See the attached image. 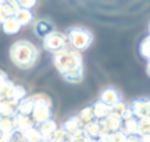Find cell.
<instances>
[{
	"mask_svg": "<svg viewBox=\"0 0 150 142\" xmlns=\"http://www.w3.org/2000/svg\"><path fill=\"white\" fill-rule=\"evenodd\" d=\"M53 64L59 75L69 84H80L84 78V64L81 53L66 48L53 57Z\"/></svg>",
	"mask_w": 150,
	"mask_h": 142,
	"instance_id": "1",
	"label": "cell"
},
{
	"mask_svg": "<svg viewBox=\"0 0 150 142\" xmlns=\"http://www.w3.org/2000/svg\"><path fill=\"white\" fill-rule=\"evenodd\" d=\"M9 56L12 63L19 69H30L35 64L38 59V48L31 41L18 40L11 45Z\"/></svg>",
	"mask_w": 150,
	"mask_h": 142,
	"instance_id": "2",
	"label": "cell"
},
{
	"mask_svg": "<svg viewBox=\"0 0 150 142\" xmlns=\"http://www.w3.org/2000/svg\"><path fill=\"white\" fill-rule=\"evenodd\" d=\"M66 37H68V44L72 47V50L78 53L87 50L93 43V34L86 28H71Z\"/></svg>",
	"mask_w": 150,
	"mask_h": 142,
	"instance_id": "3",
	"label": "cell"
},
{
	"mask_svg": "<svg viewBox=\"0 0 150 142\" xmlns=\"http://www.w3.org/2000/svg\"><path fill=\"white\" fill-rule=\"evenodd\" d=\"M43 47L47 51H52L54 54L59 53V51H63V50L68 48V37L63 32L54 31L43 40Z\"/></svg>",
	"mask_w": 150,
	"mask_h": 142,
	"instance_id": "4",
	"label": "cell"
},
{
	"mask_svg": "<svg viewBox=\"0 0 150 142\" xmlns=\"http://www.w3.org/2000/svg\"><path fill=\"white\" fill-rule=\"evenodd\" d=\"M128 106L135 119H150V98H137Z\"/></svg>",
	"mask_w": 150,
	"mask_h": 142,
	"instance_id": "5",
	"label": "cell"
},
{
	"mask_svg": "<svg viewBox=\"0 0 150 142\" xmlns=\"http://www.w3.org/2000/svg\"><path fill=\"white\" fill-rule=\"evenodd\" d=\"M60 127L68 135H71L72 138H77V136L84 135V125L81 123V120L78 119V116H72V117L66 119Z\"/></svg>",
	"mask_w": 150,
	"mask_h": 142,
	"instance_id": "6",
	"label": "cell"
},
{
	"mask_svg": "<svg viewBox=\"0 0 150 142\" xmlns=\"http://www.w3.org/2000/svg\"><path fill=\"white\" fill-rule=\"evenodd\" d=\"M100 122V126H102V135L103 133H113V132H118L121 130L122 127V117L115 114V113H110L106 119L103 120H99Z\"/></svg>",
	"mask_w": 150,
	"mask_h": 142,
	"instance_id": "7",
	"label": "cell"
},
{
	"mask_svg": "<svg viewBox=\"0 0 150 142\" xmlns=\"http://www.w3.org/2000/svg\"><path fill=\"white\" fill-rule=\"evenodd\" d=\"M53 116V110L52 106H46V104H34V110H33V120L35 122V125H41L43 122L50 120Z\"/></svg>",
	"mask_w": 150,
	"mask_h": 142,
	"instance_id": "8",
	"label": "cell"
},
{
	"mask_svg": "<svg viewBox=\"0 0 150 142\" xmlns=\"http://www.w3.org/2000/svg\"><path fill=\"white\" fill-rule=\"evenodd\" d=\"M56 29H54V27H53V24L50 22V21H47V19H40V21H37L35 24H34V34L38 37V38H41V40H44L46 37H49L52 32H54Z\"/></svg>",
	"mask_w": 150,
	"mask_h": 142,
	"instance_id": "9",
	"label": "cell"
},
{
	"mask_svg": "<svg viewBox=\"0 0 150 142\" xmlns=\"http://www.w3.org/2000/svg\"><path fill=\"white\" fill-rule=\"evenodd\" d=\"M99 100L112 108L113 106H116L118 103H121V94H119V91L115 90V88H105V90L102 91Z\"/></svg>",
	"mask_w": 150,
	"mask_h": 142,
	"instance_id": "10",
	"label": "cell"
},
{
	"mask_svg": "<svg viewBox=\"0 0 150 142\" xmlns=\"http://www.w3.org/2000/svg\"><path fill=\"white\" fill-rule=\"evenodd\" d=\"M13 119H15V126H16V130H18V132H21V133H24V132H27V130H30V129H33V127H35V126H37V125H35V122L33 120V117H31V116L16 114Z\"/></svg>",
	"mask_w": 150,
	"mask_h": 142,
	"instance_id": "11",
	"label": "cell"
},
{
	"mask_svg": "<svg viewBox=\"0 0 150 142\" xmlns=\"http://www.w3.org/2000/svg\"><path fill=\"white\" fill-rule=\"evenodd\" d=\"M37 129L40 130V133H41V136H43V139L44 141H49V138L59 129V126H57V123L53 120V119H50V120H47V122H43L41 125H38L37 126Z\"/></svg>",
	"mask_w": 150,
	"mask_h": 142,
	"instance_id": "12",
	"label": "cell"
},
{
	"mask_svg": "<svg viewBox=\"0 0 150 142\" xmlns=\"http://www.w3.org/2000/svg\"><path fill=\"white\" fill-rule=\"evenodd\" d=\"M91 108H93V113H94V119L96 120H103V119H106L112 113V108L109 106H106L105 103H102L100 100H97L91 106Z\"/></svg>",
	"mask_w": 150,
	"mask_h": 142,
	"instance_id": "13",
	"label": "cell"
},
{
	"mask_svg": "<svg viewBox=\"0 0 150 142\" xmlns=\"http://www.w3.org/2000/svg\"><path fill=\"white\" fill-rule=\"evenodd\" d=\"M16 84L12 81H8L0 87V103H12V95H13V88Z\"/></svg>",
	"mask_w": 150,
	"mask_h": 142,
	"instance_id": "14",
	"label": "cell"
},
{
	"mask_svg": "<svg viewBox=\"0 0 150 142\" xmlns=\"http://www.w3.org/2000/svg\"><path fill=\"white\" fill-rule=\"evenodd\" d=\"M121 130H122L127 136L138 135V119L131 117V119L124 120V122H122V127H121Z\"/></svg>",
	"mask_w": 150,
	"mask_h": 142,
	"instance_id": "15",
	"label": "cell"
},
{
	"mask_svg": "<svg viewBox=\"0 0 150 142\" xmlns=\"http://www.w3.org/2000/svg\"><path fill=\"white\" fill-rule=\"evenodd\" d=\"M84 133L90 138V139H99L102 135V126L99 120H94L88 125L84 126Z\"/></svg>",
	"mask_w": 150,
	"mask_h": 142,
	"instance_id": "16",
	"label": "cell"
},
{
	"mask_svg": "<svg viewBox=\"0 0 150 142\" xmlns=\"http://www.w3.org/2000/svg\"><path fill=\"white\" fill-rule=\"evenodd\" d=\"M34 110V101L31 98V95H27L19 104H18V114H24V116H31Z\"/></svg>",
	"mask_w": 150,
	"mask_h": 142,
	"instance_id": "17",
	"label": "cell"
},
{
	"mask_svg": "<svg viewBox=\"0 0 150 142\" xmlns=\"http://www.w3.org/2000/svg\"><path fill=\"white\" fill-rule=\"evenodd\" d=\"M15 21L21 25V27H25V25H28V24H31V21H33V13H31V10H28V9H18L16 12H15Z\"/></svg>",
	"mask_w": 150,
	"mask_h": 142,
	"instance_id": "18",
	"label": "cell"
},
{
	"mask_svg": "<svg viewBox=\"0 0 150 142\" xmlns=\"http://www.w3.org/2000/svg\"><path fill=\"white\" fill-rule=\"evenodd\" d=\"M0 130L3 133H6L8 136H11L13 132H16V126H15V119L13 117H3L0 120Z\"/></svg>",
	"mask_w": 150,
	"mask_h": 142,
	"instance_id": "19",
	"label": "cell"
},
{
	"mask_svg": "<svg viewBox=\"0 0 150 142\" xmlns=\"http://www.w3.org/2000/svg\"><path fill=\"white\" fill-rule=\"evenodd\" d=\"M21 28H22V27L15 21V18L8 19L6 22L2 24V29H3V32H5V34H9V35H15V34H18V32L21 31Z\"/></svg>",
	"mask_w": 150,
	"mask_h": 142,
	"instance_id": "20",
	"label": "cell"
},
{
	"mask_svg": "<svg viewBox=\"0 0 150 142\" xmlns=\"http://www.w3.org/2000/svg\"><path fill=\"white\" fill-rule=\"evenodd\" d=\"M15 12H16V10H15L9 3L0 5V24L6 22L8 19H12V18L15 16Z\"/></svg>",
	"mask_w": 150,
	"mask_h": 142,
	"instance_id": "21",
	"label": "cell"
},
{
	"mask_svg": "<svg viewBox=\"0 0 150 142\" xmlns=\"http://www.w3.org/2000/svg\"><path fill=\"white\" fill-rule=\"evenodd\" d=\"M77 116H78V119L81 120V123H83L84 126L96 120V119H94V113H93V108H91V106H88V107L83 108V110H81V111H80Z\"/></svg>",
	"mask_w": 150,
	"mask_h": 142,
	"instance_id": "22",
	"label": "cell"
},
{
	"mask_svg": "<svg viewBox=\"0 0 150 142\" xmlns=\"http://www.w3.org/2000/svg\"><path fill=\"white\" fill-rule=\"evenodd\" d=\"M22 135H24V141L25 142H41V141H44L41 133H40V130L37 129V126L30 129V130H27V132H24Z\"/></svg>",
	"mask_w": 150,
	"mask_h": 142,
	"instance_id": "23",
	"label": "cell"
},
{
	"mask_svg": "<svg viewBox=\"0 0 150 142\" xmlns=\"http://www.w3.org/2000/svg\"><path fill=\"white\" fill-rule=\"evenodd\" d=\"M49 142H72V136L68 135L62 127H59V129L49 138Z\"/></svg>",
	"mask_w": 150,
	"mask_h": 142,
	"instance_id": "24",
	"label": "cell"
},
{
	"mask_svg": "<svg viewBox=\"0 0 150 142\" xmlns=\"http://www.w3.org/2000/svg\"><path fill=\"white\" fill-rule=\"evenodd\" d=\"M25 97H27V90H25L22 85H15V88H13V95H12V103L18 106Z\"/></svg>",
	"mask_w": 150,
	"mask_h": 142,
	"instance_id": "25",
	"label": "cell"
},
{
	"mask_svg": "<svg viewBox=\"0 0 150 142\" xmlns=\"http://www.w3.org/2000/svg\"><path fill=\"white\" fill-rule=\"evenodd\" d=\"M34 104H46V106H52L53 107V103H52V98L47 95V94H43V92H38V94H34L31 95Z\"/></svg>",
	"mask_w": 150,
	"mask_h": 142,
	"instance_id": "26",
	"label": "cell"
},
{
	"mask_svg": "<svg viewBox=\"0 0 150 142\" xmlns=\"http://www.w3.org/2000/svg\"><path fill=\"white\" fill-rule=\"evenodd\" d=\"M140 53H141V56L147 62H150V35H147L141 41V44H140Z\"/></svg>",
	"mask_w": 150,
	"mask_h": 142,
	"instance_id": "27",
	"label": "cell"
},
{
	"mask_svg": "<svg viewBox=\"0 0 150 142\" xmlns=\"http://www.w3.org/2000/svg\"><path fill=\"white\" fill-rule=\"evenodd\" d=\"M150 135V119H138V136Z\"/></svg>",
	"mask_w": 150,
	"mask_h": 142,
	"instance_id": "28",
	"label": "cell"
},
{
	"mask_svg": "<svg viewBox=\"0 0 150 142\" xmlns=\"http://www.w3.org/2000/svg\"><path fill=\"white\" fill-rule=\"evenodd\" d=\"M16 3H18L19 9H28V10H31L37 5V0H16Z\"/></svg>",
	"mask_w": 150,
	"mask_h": 142,
	"instance_id": "29",
	"label": "cell"
},
{
	"mask_svg": "<svg viewBox=\"0 0 150 142\" xmlns=\"http://www.w3.org/2000/svg\"><path fill=\"white\" fill-rule=\"evenodd\" d=\"M9 142H25L24 141V135L21 133V132H13L12 135H11V141Z\"/></svg>",
	"mask_w": 150,
	"mask_h": 142,
	"instance_id": "30",
	"label": "cell"
},
{
	"mask_svg": "<svg viewBox=\"0 0 150 142\" xmlns=\"http://www.w3.org/2000/svg\"><path fill=\"white\" fill-rule=\"evenodd\" d=\"M72 142H90V138L84 133L81 136H77V138H72Z\"/></svg>",
	"mask_w": 150,
	"mask_h": 142,
	"instance_id": "31",
	"label": "cell"
},
{
	"mask_svg": "<svg viewBox=\"0 0 150 142\" xmlns=\"http://www.w3.org/2000/svg\"><path fill=\"white\" fill-rule=\"evenodd\" d=\"M127 142H141V139H140L138 135H131V136L127 138Z\"/></svg>",
	"mask_w": 150,
	"mask_h": 142,
	"instance_id": "32",
	"label": "cell"
},
{
	"mask_svg": "<svg viewBox=\"0 0 150 142\" xmlns=\"http://www.w3.org/2000/svg\"><path fill=\"white\" fill-rule=\"evenodd\" d=\"M9 141H11V136H8L6 133L0 130V142H9Z\"/></svg>",
	"mask_w": 150,
	"mask_h": 142,
	"instance_id": "33",
	"label": "cell"
},
{
	"mask_svg": "<svg viewBox=\"0 0 150 142\" xmlns=\"http://www.w3.org/2000/svg\"><path fill=\"white\" fill-rule=\"evenodd\" d=\"M140 139H141V142H150V135H143V136H140Z\"/></svg>",
	"mask_w": 150,
	"mask_h": 142,
	"instance_id": "34",
	"label": "cell"
},
{
	"mask_svg": "<svg viewBox=\"0 0 150 142\" xmlns=\"http://www.w3.org/2000/svg\"><path fill=\"white\" fill-rule=\"evenodd\" d=\"M146 72H147V75L150 76V62H147V66H146Z\"/></svg>",
	"mask_w": 150,
	"mask_h": 142,
	"instance_id": "35",
	"label": "cell"
},
{
	"mask_svg": "<svg viewBox=\"0 0 150 142\" xmlns=\"http://www.w3.org/2000/svg\"><path fill=\"white\" fill-rule=\"evenodd\" d=\"M11 0H0V5H6V3H9Z\"/></svg>",
	"mask_w": 150,
	"mask_h": 142,
	"instance_id": "36",
	"label": "cell"
},
{
	"mask_svg": "<svg viewBox=\"0 0 150 142\" xmlns=\"http://www.w3.org/2000/svg\"><path fill=\"white\" fill-rule=\"evenodd\" d=\"M90 142H99V139H90Z\"/></svg>",
	"mask_w": 150,
	"mask_h": 142,
	"instance_id": "37",
	"label": "cell"
},
{
	"mask_svg": "<svg viewBox=\"0 0 150 142\" xmlns=\"http://www.w3.org/2000/svg\"><path fill=\"white\" fill-rule=\"evenodd\" d=\"M3 119V116H2V113H0V120H2Z\"/></svg>",
	"mask_w": 150,
	"mask_h": 142,
	"instance_id": "38",
	"label": "cell"
},
{
	"mask_svg": "<svg viewBox=\"0 0 150 142\" xmlns=\"http://www.w3.org/2000/svg\"><path fill=\"white\" fill-rule=\"evenodd\" d=\"M41 142H49V141H41Z\"/></svg>",
	"mask_w": 150,
	"mask_h": 142,
	"instance_id": "39",
	"label": "cell"
}]
</instances>
